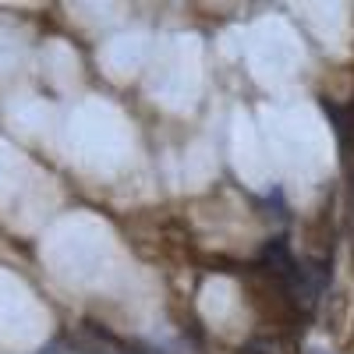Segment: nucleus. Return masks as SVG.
<instances>
[{
    "label": "nucleus",
    "mask_w": 354,
    "mask_h": 354,
    "mask_svg": "<svg viewBox=\"0 0 354 354\" xmlns=\"http://www.w3.org/2000/svg\"><path fill=\"white\" fill-rule=\"evenodd\" d=\"M312 354H319V351H312Z\"/></svg>",
    "instance_id": "obj_2"
},
{
    "label": "nucleus",
    "mask_w": 354,
    "mask_h": 354,
    "mask_svg": "<svg viewBox=\"0 0 354 354\" xmlns=\"http://www.w3.org/2000/svg\"><path fill=\"white\" fill-rule=\"evenodd\" d=\"M245 354H273V347H270V344H262V340H255V344L245 347Z\"/></svg>",
    "instance_id": "obj_1"
}]
</instances>
